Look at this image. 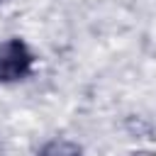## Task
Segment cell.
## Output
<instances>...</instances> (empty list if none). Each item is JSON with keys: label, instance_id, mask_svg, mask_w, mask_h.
Returning <instances> with one entry per match:
<instances>
[{"label": "cell", "instance_id": "6da1fadb", "mask_svg": "<svg viewBox=\"0 0 156 156\" xmlns=\"http://www.w3.org/2000/svg\"><path fill=\"white\" fill-rule=\"evenodd\" d=\"M34 68V54L27 41L12 37L0 44V83L24 80Z\"/></svg>", "mask_w": 156, "mask_h": 156}, {"label": "cell", "instance_id": "7a4b0ae2", "mask_svg": "<svg viewBox=\"0 0 156 156\" xmlns=\"http://www.w3.org/2000/svg\"><path fill=\"white\" fill-rule=\"evenodd\" d=\"M37 156H83V151L78 144H73L68 139H51L39 149Z\"/></svg>", "mask_w": 156, "mask_h": 156}]
</instances>
